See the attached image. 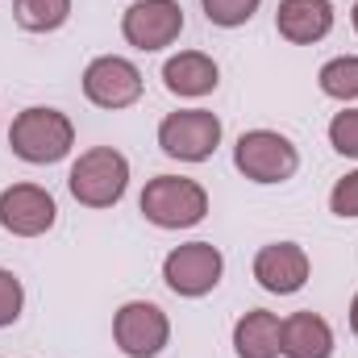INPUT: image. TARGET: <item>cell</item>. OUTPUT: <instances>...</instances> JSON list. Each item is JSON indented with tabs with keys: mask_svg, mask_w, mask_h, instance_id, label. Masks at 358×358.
Returning a JSON list of instances; mask_svg holds the SVG:
<instances>
[{
	"mask_svg": "<svg viewBox=\"0 0 358 358\" xmlns=\"http://www.w3.org/2000/svg\"><path fill=\"white\" fill-rule=\"evenodd\" d=\"M8 146H13L17 159H25V163H34V167H46V163H59V159L71 155V146H76V125H71L67 113L38 104V108H25V113L13 117V125H8Z\"/></svg>",
	"mask_w": 358,
	"mask_h": 358,
	"instance_id": "6da1fadb",
	"label": "cell"
},
{
	"mask_svg": "<svg viewBox=\"0 0 358 358\" xmlns=\"http://www.w3.org/2000/svg\"><path fill=\"white\" fill-rule=\"evenodd\" d=\"M67 187L84 208H113L129 187V159L113 146H92L71 163Z\"/></svg>",
	"mask_w": 358,
	"mask_h": 358,
	"instance_id": "7a4b0ae2",
	"label": "cell"
},
{
	"mask_svg": "<svg viewBox=\"0 0 358 358\" xmlns=\"http://www.w3.org/2000/svg\"><path fill=\"white\" fill-rule=\"evenodd\" d=\"M142 217L159 229H192L208 213V192L196 179L183 176H155L138 200Z\"/></svg>",
	"mask_w": 358,
	"mask_h": 358,
	"instance_id": "3957f363",
	"label": "cell"
},
{
	"mask_svg": "<svg viewBox=\"0 0 358 358\" xmlns=\"http://www.w3.org/2000/svg\"><path fill=\"white\" fill-rule=\"evenodd\" d=\"M234 167L250 183H283L300 171V150L275 129H246L234 146Z\"/></svg>",
	"mask_w": 358,
	"mask_h": 358,
	"instance_id": "277c9868",
	"label": "cell"
},
{
	"mask_svg": "<svg viewBox=\"0 0 358 358\" xmlns=\"http://www.w3.org/2000/svg\"><path fill=\"white\" fill-rule=\"evenodd\" d=\"M159 146L167 159L179 163H204L221 146V117L208 108H179L167 113L159 125Z\"/></svg>",
	"mask_w": 358,
	"mask_h": 358,
	"instance_id": "5b68a950",
	"label": "cell"
},
{
	"mask_svg": "<svg viewBox=\"0 0 358 358\" xmlns=\"http://www.w3.org/2000/svg\"><path fill=\"white\" fill-rule=\"evenodd\" d=\"M113 342L125 358H155L171 342V321L150 300H129L113 317Z\"/></svg>",
	"mask_w": 358,
	"mask_h": 358,
	"instance_id": "8992f818",
	"label": "cell"
},
{
	"mask_svg": "<svg viewBox=\"0 0 358 358\" xmlns=\"http://www.w3.org/2000/svg\"><path fill=\"white\" fill-rule=\"evenodd\" d=\"M225 275V259L213 242H187V246H176L167 259H163V279L176 296H187V300H200L208 296Z\"/></svg>",
	"mask_w": 358,
	"mask_h": 358,
	"instance_id": "52a82bcc",
	"label": "cell"
},
{
	"mask_svg": "<svg viewBox=\"0 0 358 358\" xmlns=\"http://www.w3.org/2000/svg\"><path fill=\"white\" fill-rule=\"evenodd\" d=\"M121 34L134 50H163L183 34V8L179 0H134L121 17Z\"/></svg>",
	"mask_w": 358,
	"mask_h": 358,
	"instance_id": "ba28073f",
	"label": "cell"
},
{
	"mask_svg": "<svg viewBox=\"0 0 358 358\" xmlns=\"http://www.w3.org/2000/svg\"><path fill=\"white\" fill-rule=\"evenodd\" d=\"M59 217V204L38 183H13L0 192V229L13 238H42Z\"/></svg>",
	"mask_w": 358,
	"mask_h": 358,
	"instance_id": "9c48e42d",
	"label": "cell"
},
{
	"mask_svg": "<svg viewBox=\"0 0 358 358\" xmlns=\"http://www.w3.org/2000/svg\"><path fill=\"white\" fill-rule=\"evenodd\" d=\"M84 96L96 108H129L142 100V71L121 55H100L84 71Z\"/></svg>",
	"mask_w": 358,
	"mask_h": 358,
	"instance_id": "30bf717a",
	"label": "cell"
},
{
	"mask_svg": "<svg viewBox=\"0 0 358 358\" xmlns=\"http://www.w3.org/2000/svg\"><path fill=\"white\" fill-rule=\"evenodd\" d=\"M308 271H313V263H308L304 246H296V242H271L255 255V279L271 296L300 292L308 283Z\"/></svg>",
	"mask_w": 358,
	"mask_h": 358,
	"instance_id": "8fae6325",
	"label": "cell"
},
{
	"mask_svg": "<svg viewBox=\"0 0 358 358\" xmlns=\"http://www.w3.org/2000/svg\"><path fill=\"white\" fill-rule=\"evenodd\" d=\"M275 29L292 46H313L334 29V4L329 0H279Z\"/></svg>",
	"mask_w": 358,
	"mask_h": 358,
	"instance_id": "7c38bea8",
	"label": "cell"
},
{
	"mask_svg": "<svg viewBox=\"0 0 358 358\" xmlns=\"http://www.w3.org/2000/svg\"><path fill=\"white\" fill-rule=\"evenodd\" d=\"M279 355L283 358H334V329L321 313H292L283 317L279 334Z\"/></svg>",
	"mask_w": 358,
	"mask_h": 358,
	"instance_id": "4fadbf2b",
	"label": "cell"
},
{
	"mask_svg": "<svg viewBox=\"0 0 358 358\" xmlns=\"http://www.w3.org/2000/svg\"><path fill=\"white\" fill-rule=\"evenodd\" d=\"M163 84L171 96H187V100H200L221 84V71L217 63L204 55V50H179L163 63Z\"/></svg>",
	"mask_w": 358,
	"mask_h": 358,
	"instance_id": "5bb4252c",
	"label": "cell"
},
{
	"mask_svg": "<svg viewBox=\"0 0 358 358\" xmlns=\"http://www.w3.org/2000/svg\"><path fill=\"white\" fill-rule=\"evenodd\" d=\"M279 334H283V321L275 313L250 308L234 325V350L238 358H279Z\"/></svg>",
	"mask_w": 358,
	"mask_h": 358,
	"instance_id": "9a60e30c",
	"label": "cell"
},
{
	"mask_svg": "<svg viewBox=\"0 0 358 358\" xmlns=\"http://www.w3.org/2000/svg\"><path fill=\"white\" fill-rule=\"evenodd\" d=\"M13 17L29 34H55L71 17V0H13Z\"/></svg>",
	"mask_w": 358,
	"mask_h": 358,
	"instance_id": "2e32d148",
	"label": "cell"
},
{
	"mask_svg": "<svg viewBox=\"0 0 358 358\" xmlns=\"http://www.w3.org/2000/svg\"><path fill=\"white\" fill-rule=\"evenodd\" d=\"M317 84L334 100H358V55H338L317 71Z\"/></svg>",
	"mask_w": 358,
	"mask_h": 358,
	"instance_id": "e0dca14e",
	"label": "cell"
},
{
	"mask_svg": "<svg viewBox=\"0 0 358 358\" xmlns=\"http://www.w3.org/2000/svg\"><path fill=\"white\" fill-rule=\"evenodd\" d=\"M259 4H263V0H200L204 17H208L213 25H221V29H238V25H246V21L259 13Z\"/></svg>",
	"mask_w": 358,
	"mask_h": 358,
	"instance_id": "ac0fdd59",
	"label": "cell"
},
{
	"mask_svg": "<svg viewBox=\"0 0 358 358\" xmlns=\"http://www.w3.org/2000/svg\"><path fill=\"white\" fill-rule=\"evenodd\" d=\"M329 142H334L338 155L358 159V108H346V113H338L329 121Z\"/></svg>",
	"mask_w": 358,
	"mask_h": 358,
	"instance_id": "d6986e66",
	"label": "cell"
},
{
	"mask_svg": "<svg viewBox=\"0 0 358 358\" xmlns=\"http://www.w3.org/2000/svg\"><path fill=\"white\" fill-rule=\"evenodd\" d=\"M21 308H25V287H21V279H17L13 271L0 267V329L13 325V321L21 317Z\"/></svg>",
	"mask_w": 358,
	"mask_h": 358,
	"instance_id": "ffe728a7",
	"label": "cell"
},
{
	"mask_svg": "<svg viewBox=\"0 0 358 358\" xmlns=\"http://www.w3.org/2000/svg\"><path fill=\"white\" fill-rule=\"evenodd\" d=\"M329 208H334V217H358V171H350L346 179H338L334 183V192H329Z\"/></svg>",
	"mask_w": 358,
	"mask_h": 358,
	"instance_id": "44dd1931",
	"label": "cell"
},
{
	"mask_svg": "<svg viewBox=\"0 0 358 358\" xmlns=\"http://www.w3.org/2000/svg\"><path fill=\"white\" fill-rule=\"evenodd\" d=\"M350 329H355V338H358V292H355V300H350Z\"/></svg>",
	"mask_w": 358,
	"mask_h": 358,
	"instance_id": "7402d4cb",
	"label": "cell"
},
{
	"mask_svg": "<svg viewBox=\"0 0 358 358\" xmlns=\"http://www.w3.org/2000/svg\"><path fill=\"white\" fill-rule=\"evenodd\" d=\"M350 17H355V29H358V4H355V13H350Z\"/></svg>",
	"mask_w": 358,
	"mask_h": 358,
	"instance_id": "603a6c76",
	"label": "cell"
}]
</instances>
